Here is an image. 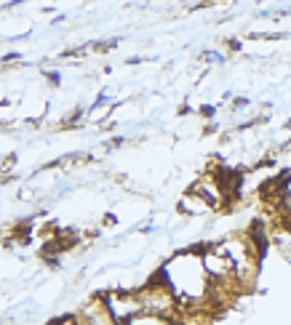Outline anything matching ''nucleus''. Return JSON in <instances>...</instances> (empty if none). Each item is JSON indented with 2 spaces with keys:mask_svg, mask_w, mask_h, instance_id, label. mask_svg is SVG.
Instances as JSON below:
<instances>
[{
  "mask_svg": "<svg viewBox=\"0 0 291 325\" xmlns=\"http://www.w3.org/2000/svg\"><path fill=\"white\" fill-rule=\"evenodd\" d=\"M201 115H203V118H214V115H216V107H208V104H203V107H201Z\"/></svg>",
  "mask_w": 291,
  "mask_h": 325,
  "instance_id": "obj_3",
  "label": "nucleus"
},
{
  "mask_svg": "<svg viewBox=\"0 0 291 325\" xmlns=\"http://www.w3.org/2000/svg\"><path fill=\"white\" fill-rule=\"evenodd\" d=\"M177 211L179 213H190V216H203V213L211 211V208H208L201 197H195L192 192H184L182 200H179V205H177Z\"/></svg>",
  "mask_w": 291,
  "mask_h": 325,
  "instance_id": "obj_2",
  "label": "nucleus"
},
{
  "mask_svg": "<svg viewBox=\"0 0 291 325\" xmlns=\"http://www.w3.org/2000/svg\"><path fill=\"white\" fill-rule=\"evenodd\" d=\"M96 299L102 301L107 317L115 325H129L136 315H142V304H139L136 291H123V288H115L107 293H96Z\"/></svg>",
  "mask_w": 291,
  "mask_h": 325,
  "instance_id": "obj_1",
  "label": "nucleus"
}]
</instances>
